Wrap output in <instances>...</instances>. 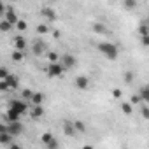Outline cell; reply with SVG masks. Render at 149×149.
Returning <instances> with one entry per match:
<instances>
[{
  "instance_id": "obj_1",
  "label": "cell",
  "mask_w": 149,
  "mask_h": 149,
  "mask_svg": "<svg viewBox=\"0 0 149 149\" xmlns=\"http://www.w3.org/2000/svg\"><path fill=\"white\" fill-rule=\"evenodd\" d=\"M97 49L100 51V54H104L107 60H118L119 56V47L114 44V42H109V40H104V42H98L97 44Z\"/></svg>"
},
{
  "instance_id": "obj_2",
  "label": "cell",
  "mask_w": 149,
  "mask_h": 149,
  "mask_svg": "<svg viewBox=\"0 0 149 149\" xmlns=\"http://www.w3.org/2000/svg\"><path fill=\"white\" fill-rule=\"evenodd\" d=\"M9 107H11V109H14L16 112H19L21 116L28 112V104H26L23 98H13V100L9 102Z\"/></svg>"
},
{
  "instance_id": "obj_3",
  "label": "cell",
  "mask_w": 149,
  "mask_h": 149,
  "mask_svg": "<svg viewBox=\"0 0 149 149\" xmlns=\"http://www.w3.org/2000/svg\"><path fill=\"white\" fill-rule=\"evenodd\" d=\"M25 132V126L23 123L18 119V121H7V133H11L13 137H18Z\"/></svg>"
},
{
  "instance_id": "obj_4",
  "label": "cell",
  "mask_w": 149,
  "mask_h": 149,
  "mask_svg": "<svg viewBox=\"0 0 149 149\" xmlns=\"http://www.w3.org/2000/svg\"><path fill=\"white\" fill-rule=\"evenodd\" d=\"M63 72H65V68L60 61H49V67H47V76L49 77H60Z\"/></svg>"
},
{
  "instance_id": "obj_5",
  "label": "cell",
  "mask_w": 149,
  "mask_h": 149,
  "mask_svg": "<svg viewBox=\"0 0 149 149\" xmlns=\"http://www.w3.org/2000/svg\"><path fill=\"white\" fill-rule=\"evenodd\" d=\"M58 61L63 65V68H65V70H68V68H74V67L77 65V58L74 56V54H70V53H65V54H63V56H61Z\"/></svg>"
},
{
  "instance_id": "obj_6",
  "label": "cell",
  "mask_w": 149,
  "mask_h": 149,
  "mask_svg": "<svg viewBox=\"0 0 149 149\" xmlns=\"http://www.w3.org/2000/svg\"><path fill=\"white\" fill-rule=\"evenodd\" d=\"M40 14L47 19V23L56 21V13H54V9H51V7H42V9H40Z\"/></svg>"
},
{
  "instance_id": "obj_7",
  "label": "cell",
  "mask_w": 149,
  "mask_h": 149,
  "mask_svg": "<svg viewBox=\"0 0 149 149\" xmlns=\"http://www.w3.org/2000/svg\"><path fill=\"white\" fill-rule=\"evenodd\" d=\"M4 14H6V19H7L13 26H14V23L19 19V18H18V14H16V11H14V7H11V6H9V7H6V13H4Z\"/></svg>"
},
{
  "instance_id": "obj_8",
  "label": "cell",
  "mask_w": 149,
  "mask_h": 149,
  "mask_svg": "<svg viewBox=\"0 0 149 149\" xmlns=\"http://www.w3.org/2000/svg\"><path fill=\"white\" fill-rule=\"evenodd\" d=\"M74 84H76L77 90H86V88L90 86V79H88L86 76H77V77H76V83H74Z\"/></svg>"
},
{
  "instance_id": "obj_9",
  "label": "cell",
  "mask_w": 149,
  "mask_h": 149,
  "mask_svg": "<svg viewBox=\"0 0 149 149\" xmlns=\"http://www.w3.org/2000/svg\"><path fill=\"white\" fill-rule=\"evenodd\" d=\"M63 133H65L67 137H74V135L77 133V132H76V128H74V123H72V121H68V119H67V121L63 123Z\"/></svg>"
},
{
  "instance_id": "obj_10",
  "label": "cell",
  "mask_w": 149,
  "mask_h": 149,
  "mask_svg": "<svg viewBox=\"0 0 149 149\" xmlns=\"http://www.w3.org/2000/svg\"><path fill=\"white\" fill-rule=\"evenodd\" d=\"M13 44H14V49H19V51H25L26 49V40L21 35H16L14 40H13Z\"/></svg>"
},
{
  "instance_id": "obj_11",
  "label": "cell",
  "mask_w": 149,
  "mask_h": 149,
  "mask_svg": "<svg viewBox=\"0 0 149 149\" xmlns=\"http://www.w3.org/2000/svg\"><path fill=\"white\" fill-rule=\"evenodd\" d=\"M6 81H7V84H9V88L11 90H16L18 86H19V79H18V76H14V74H7V77H6Z\"/></svg>"
},
{
  "instance_id": "obj_12",
  "label": "cell",
  "mask_w": 149,
  "mask_h": 149,
  "mask_svg": "<svg viewBox=\"0 0 149 149\" xmlns=\"http://www.w3.org/2000/svg\"><path fill=\"white\" fill-rule=\"evenodd\" d=\"M28 109H30V116H32L33 119H39V118H42V114H44L42 105H32V107H28Z\"/></svg>"
},
{
  "instance_id": "obj_13",
  "label": "cell",
  "mask_w": 149,
  "mask_h": 149,
  "mask_svg": "<svg viewBox=\"0 0 149 149\" xmlns=\"http://www.w3.org/2000/svg\"><path fill=\"white\" fill-rule=\"evenodd\" d=\"M30 102H32V105H42V102H44V95H42L40 91H33L32 97H30Z\"/></svg>"
},
{
  "instance_id": "obj_14",
  "label": "cell",
  "mask_w": 149,
  "mask_h": 149,
  "mask_svg": "<svg viewBox=\"0 0 149 149\" xmlns=\"http://www.w3.org/2000/svg\"><path fill=\"white\" fill-rule=\"evenodd\" d=\"M19 118H21V114H19V112H16V111H14V109H11V107L7 109V112H6V123H7V121H18Z\"/></svg>"
},
{
  "instance_id": "obj_15",
  "label": "cell",
  "mask_w": 149,
  "mask_h": 149,
  "mask_svg": "<svg viewBox=\"0 0 149 149\" xmlns=\"http://www.w3.org/2000/svg\"><path fill=\"white\" fill-rule=\"evenodd\" d=\"M13 135L11 133H7V132H0V144L2 146H9L11 142H13Z\"/></svg>"
},
{
  "instance_id": "obj_16",
  "label": "cell",
  "mask_w": 149,
  "mask_h": 149,
  "mask_svg": "<svg viewBox=\"0 0 149 149\" xmlns=\"http://www.w3.org/2000/svg\"><path fill=\"white\" fill-rule=\"evenodd\" d=\"M44 49H46V46L42 44V40H37V42H33V46H32V53L33 54H42L44 53Z\"/></svg>"
},
{
  "instance_id": "obj_17",
  "label": "cell",
  "mask_w": 149,
  "mask_h": 149,
  "mask_svg": "<svg viewBox=\"0 0 149 149\" xmlns=\"http://www.w3.org/2000/svg\"><path fill=\"white\" fill-rule=\"evenodd\" d=\"M139 97L142 98V102H149V86H142L140 90H139Z\"/></svg>"
},
{
  "instance_id": "obj_18",
  "label": "cell",
  "mask_w": 149,
  "mask_h": 149,
  "mask_svg": "<svg viewBox=\"0 0 149 149\" xmlns=\"http://www.w3.org/2000/svg\"><path fill=\"white\" fill-rule=\"evenodd\" d=\"M121 112L126 114V116L133 114V105H132L130 102H121Z\"/></svg>"
},
{
  "instance_id": "obj_19",
  "label": "cell",
  "mask_w": 149,
  "mask_h": 149,
  "mask_svg": "<svg viewBox=\"0 0 149 149\" xmlns=\"http://www.w3.org/2000/svg\"><path fill=\"white\" fill-rule=\"evenodd\" d=\"M91 30H93L95 33H107V26H105L104 23H93Z\"/></svg>"
},
{
  "instance_id": "obj_20",
  "label": "cell",
  "mask_w": 149,
  "mask_h": 149,
  "mask_svg": "<svg viewBox=\"0 0 149 149\" xmlns=\"http://www.w3.org/2000/svg\"><path fill=\"white\" fill-rule=\"evenodd\" d=\"M13 61H23L25 60V51H19V49H14L13 54H11Z\"/></svg>"
},
{
  "instance_id": "obj_21",
  "label": "cell",
  "mask_w": 149,
  "mask_h": 149,
  "mask_svg": "<svg viewBox=\"0 0 149 149\" xmlns=\"http://www.w3.org/2000/svg\"><path fill=\"white\" fill-rule=\"evenodd\" d=\"M11 28H13V25H11L7 19H2V21H0V32H2V33H9Z\"/></svg>"
},
{
  "instance_id": "obj_22",
  "label": "cell",
  "mask_w": 149,
  "mask_h": 149,
  "mask_svg": "<svg viewBox=\"0 0 149 149\" xmlns=\"http://www.w3.org/2000/svg\"><path fill=\"white\" fill-rule=\"evenodd\" d=\"M72 123H74V128H76V132H79V133H84V132H86V125H84L81 119L72 121Z\"/></svg>"
},
{
  "instance_id": "obj_23",
  "label": "cell",
  "mask_w": 149,
  "mask_h": 149,
  "mask_svg": "<svg viewBox=\"0 0 149 149\" xmlns=\"http://www.w3.org/2000/svg\"><path fill=\"white\" fill-rule=\"evenodd\" d=\"M49 32H51V28H49L46 23L37 25V33H39V35H46V33H49Z\"/></svg>"
},
{
  "instance_id": "obj_24",
  "label": "cell",
  "mask_w": 149,
  "mask_h": 149,
  "mask_svg": "<svg viewBox=\"0 0 149 149\" xmlns=\"http://www.w3.org/2000/svg\"><path fill=\"white\" fill-rule=\"evenodd\" d=\"M14 26L18 28V32H25V30L28 28V23H26L25 19H18V21L14 23Z\"/></svg>"
},
{
  "instance_id": "obj_25",
  "label": "cell",
  "mask_w": 149,
  "mask_h": 149,
  "mask_svg": "<svg viewBox=\"0 0 149 149\" xmlns=\"http://www.w3.org/2000/svg\"><path fill=\"white\" fill-rule=\"evenodd\" d=\"M53 139H54V135H53L51 132H44V133H42V137H40V140H42V144H44V146H46L49 140H53Z\"/></svg>"
},
{
  "instance_id": "obj_26",
  "label": "cell",
  "mask_w": 149,
  "mask_h": 149,
  "mask_svg": "<svg viewBox=\"0 0 149 149\" xmlns=\"http://www.w3.org/2000/svg\"><path fill=\"white\" fill-rule=\"evenodd\" d=\"M135 7H137V0H125V9L132 11V9H135Z\"/></svg>"
},
{
  "instance_id": "obj_27",
  "label": "cell",
  "mask_w": 149,
  "mask_h": 149,
  "mask_svg": "<svg viewBox=\"0 0 149 149\" xmlns=\"http://www.w3.org/2000/svg\"><path fill=\"white\" fill-rule=\"evenodd\" d=\"M32 93H33V91H32L30 88H23V91H21V98H23V100H30Z\"/></svg>"
},
{
  "instance_id": "obj_28",
  "label": "cell",
  "mask_w": 149,
  "mask_h": 149,
  "mask_svg": "<svg viewBox=\"0 0 149 149\" xmlns=\"http://www.w3.org/2000/svg\"><path fill=\"white\" fill-rule=\"evenodd\" d=\"M130 104L135 107V105H139V104H142V98L139 97V93H135V95H132V98H130Z\"/></svg>"
},
{
  "instance_id": "obj_29",
  "label": "cell",
  "mask_w": 149,
  "mask_h": 149,
  "mask_svg": "<svg viewBox=\"0 0 149 149\" xmlns=\"http://www.w3.org/2000/svg\"><path fill=\"white\" fill-rule=\"evenodd\" d=\"M139 33H140V37H147V25H146V21H142V23H140Z\"/></svg>"
},
{
  "instance_id": "obj_30",
  "label": "cell",
  "mask_w": 149,
  "mask_h": 149,
  "mask_svg": "<svg viewBox=\"0 0 149 149\" xmlns=\"http://www.w3.org/2000/svg\"><path fill=\"white\" fill-rule=\"evenodd\" d=\"M140 111H142V118H144V119H147V118H149V109H147V104H146V102H142Z\"/></svg>"
},
{
  "instance_id": "obj_31",
  "label": "cell",
  "mask_w": 149,
  "mask_h": 149,
  "mask_svg": "<svg viewBox=\"0 0 149 149\" xmlns=\"http://www.w3.org/2000/svg\"><path fill=\"white\" fill-rule=\"evenodd\" d=\"M0 91H11V88H9L6 79H0Z\"/></svg>"
},
{
  "instance_id": "obj_32",
  "label": "cell",
  "mask_w": 149,
  "mask_h": 149,
  "mask_svg": "<svg viewBox=\"0 0 149 149\" xmlns=\"http://www.w3.org/2000/svg\"><path fill=\"white\" fill-rule=\"evenodd\" d=\"M133 77H135V74H133L132 70H128V72L125 74V83H128V84H130V83L133 81Z\"/></svg>"
},
{
  "instance_id": "obj_33",
  "label": "cell",
  "mask_w": 149,
  "mask_h": 149,
  "mask_svg": "<svg viewBox=\"0 0 149 149\" xmlns=\"http://www.w3.org/2000/svg\"><path fill=\"white\" fill-rule=\"evenodd\" d=\"M46 147H47V149H56V147H60V144H58L56 139H53V140H49V142L46 144Z\"/></svg>"
},
{
  "instance_id": "obj_34",
  "label": "cell",
  "mask_w": 149,
  "mask_h": 149,
  "mask_svg": "<svg viewBox=\"0 0 149 149\" xmlns=\"http://www.w3.org/2000/svg\"><path fill=\"white\" fill-rule=\"evenodd\" d=\"M46 56H47V60H49V61H58V60H60V58H58V54H56L54 51H49Z\"/></svg>"
},
{
  "instance_id": "obj_35",
  "label": "cell",
  "mask_w": 149,
  "mask_h": 149,
  "mask_svg": "<svg viewBox=\"0 0 149 149\" xmlns=\"http://www.w3.org/2000/svg\"><path fill=\"white\" fill-rule=\"evenodd\" d=\"M7 74H9V70H7L6 67L0 65V79H6V77H7Z\"/></svg>"
},
{
  "instance_id": "obj_36",
  "label": "cell",
  "mask_w": 149,
  "mask_h": 149,
  "mask_svg": "<svg viewBox=\"0 0 149 149\" xmlns=\"http://www.w3.org/2000/svg\"><path fill=\"white\" fill-rule=\"evenodd\" d=\"M121 95H123V93H121L119 88H114V90H112V97H114V98H121Z\"/></svg>"
},
{
  "instance_id": "obj_37",
  "label": "cell",
  "mask_w": 149,
  "mask_h": 149,
  "mask_svg": "<svg viewBox=\"0 0 149 149\" xmlns=\"http://www.w3.org/2000/svg\"><path fill=\"white\" fill-rule=\"evenodd\" d=\"M4 13H6V4L2 2V0H0V16H2Z\"/></svg>"
},
{
  "instance_id": "obj_38",
  "label": "cell",
  "mask_w": 149,
  "mask_h": 149,
  "mask_svg": "<svg viewBox=\"0 0 149 149\" xmlns=\"http://www.w3.org/2000/svg\"><path fill=\"white\" fill-rule=\"evenodd\" d=\"M0 132H7V123H0Z\"/></svg>"
},
{
  "instance_id": "obj_39",
  "label": "cell",
  "mask_w": 149,
  "mask_h": 149,
  "mask_svg": "<svg viewBox=\"0 0 149 149\" xmlns=\"http://www.w3.org/2000/svg\"><path fill=\"white\" fill-rule=\"evenodd\" d=\"M53 35H54V39H60V32H58V30H54Z\"/></svg>"
}]
</instances>
